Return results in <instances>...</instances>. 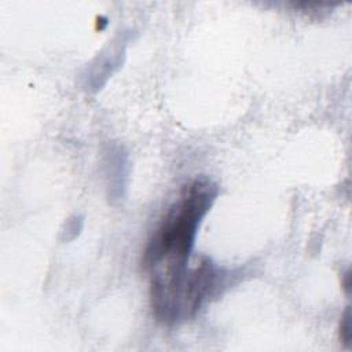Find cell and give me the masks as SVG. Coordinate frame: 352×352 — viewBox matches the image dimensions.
Wrapping results in <instances>:
<instances>
[{
	"label": "cell",
	"mask_w": 352,
	"mask_h": 352,
	"mask_svg": "<svg viewBox=\"0 0 352 352\" xmlns=\"http://www.w3.org/2000/svg\"><path fill=\"white\" fill-rule=\"evenodd\" d=\"M217 194V184L205 176L195 177L183 186L144 248L142 267L147 272L165 265L188 263L199 224Z\"/></svg>",
	"instance_id": "6da1fadb"
},
{
	"label": "cell",
	"mask_w": 352,
	"mask_h": 352,
	"mask_svg": "<svg viewBox=\"0 0 352 352\" xmlns=\"http://www.w3.org/2000/svg\"><path fill=\"white\" fill-rule=\"evenodd\" d=\"M148 274L153 315L168 326L192 319L224 278L208 257L199 258L192 267L188 263L172 264Z\"/></svg>",
	"instance_id": "7a4b0ae2"
},
{
	"label": "cell",
	"mask_w": 352,
	"mask_h": 352,
	"mask_svg": "<svg viewBox=\"0 0 352 352\" xmlns=\"http://www.w3.org/2000/svg\"><path fill=\"white\" fill-rule=\"evenodd\" d=\"M340 338L342 340V342L349 344L351 338H352V331H351V311L349 308H346V311L344 312L341 322H340Z\"/></svg>",
	"instance_id": "3957f363"
},
{
	"label": "cell",
	"mask_w": 352,
	"mask_h": 352,
	"mask_svg": "<svg viewBox=\"0 0 352 352\" xmlns=\"http://www.w3.org/2000/svg\"><path fill=\"white\" fill-rule=\"evenodd\" d=\"M345 276H346V279H349V274H348V272L345 274ZM348 287H349V283H348V282H345V289H348Z\"/></svg>",
	"instance_id": "277c9868"
}]
</instances>
